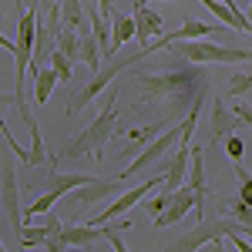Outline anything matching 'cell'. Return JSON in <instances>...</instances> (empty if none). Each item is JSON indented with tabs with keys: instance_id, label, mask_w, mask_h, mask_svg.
Here are the masks:
<instances>
[{
	"instance_id": "cell-15",
	"label": "cell",
	"mask_w": 252,
	"mask_h": 252,
	"mask_svg": "<svg viewBox=\"0 0 252 252\" xmlns=\"http://www.w3.org/2000/svg\"><path fill=\"white\" fill-rule=\"evenodd\" d=\"M61 24L64 27H74V31H91V17H88V10H84V3L81 0H61Z\"/></svg>"
},
{
	"instance_id": "cell-13",
	"label": "cell",
	"mask_w": 252,
	"mask_h": 252,
	"mask_svg": "<svg viewBox=\"0 0 252 252\" xmlns=\"http://www.w3.org/2000/svg\"><path fill=\"white\" fill-rule=\"evenodd\" d=\"M239 121L242 118L235 115V108H225V101L215 97L212 101V141H222L225 135H232L239 128Z\"/></svg>"
},
{
	"instance_id": "cell-33",
	"label": "cell",
	"mask_w": 252,
	"mask_h": 252,
	"mask_svg": "<svg viewBox=\"0 0 252 252\" xmlns=\"http://www.w3.org/2000/svg\"><path fill=\"white\" fill-rule=\"evenodd\" d=\"M14 7H17V10H20V14H24V3H20V0H14Z\"/></svg>"
},
{
	"instance_id": "cell-7",
	"label": "cell",
	"mask_w": 252,
	"mask_h": 252,
	"mask_svg": "<svg viewBox=\"0 0 252 252\" xmlns=\"http://www.w3.org/2000/svg\"><path fill=\"white\" fill-rule=\"evenodd\" d=\"M125 229H131V219H111L104 225H64L61 229V239L64 246H78V249H88L94 242H111L115 235H121Z\"/></svg>"
},
{
	"instance_id": "cell-1",
	"label": "cell",
	"mask_w": 252,
	"mask_h": 252,
	"mask_svg": "<svg viewBox=\"0 0 252 252\" xmlns=\"http://www.w3.org/2000/svg\"><path fill=\"white\" fill-rule=\"evenodd\" d=\"M135 88L145 94V101H158V104H168L172 118L182 111V104H198L205 91H209V78L198 71H185V67H165L155 74H135Z\"/></svg>"
},
{
	"instance_id": "cell-2",
	"label": "cell",
	"mask_w": 252,
	"mask_h": 252,
	"mask_svg": "<svg viewBox=\"0 0 252 252\" xmlns=\"http://www.w3.org/2000/svg\"><path fill=\"white\" fill-rule=\"evenodd\" d=\"M115 121H118V91L111 88L108 97H104V108H101V115L81 131L74 141H67L64 148H61V155L67 158V161H74V158H84V155H101L104 152V145L115 138Z\"/></svg>"
},
{
	"instance_id": "cell-17",
	"label": "cell",
	"mask_w": 252,
	"mask_h": 252,
	"mask_svg": "<svg viewBox=\"0 0 252 252\" xmlns=\"http://www.w3.org/2000/svg\"><path fill=\"white\" fill-rule=\"evenodd\" d=\"M161 131H165V121H158V125H148L145 131H141V128L128 131V135H125V138H128V145H125V155H138V152H141L145 145H152V141H155Z\"/></svg>"
},
{
	"instance_id": "cell-5",
	"label": "cell",
	"mask_w": 252,
	"mask_h": 252,
	"mask_svg": "<svg viewBox=\"0 0 252 252\" xmlns=\"http://www.w3.org/2000/svg\"><path fill=\"white\" fill-rule=\"evenodd\" d=\"M172 51L185 64H252V51L249 47H222L212 40H175Z\"/></svg>"
},
{
	"instance_id": "cell-37",
	"label": "cell",
	"mask_w": 252,
	"mask_h": 252,
	"mask_svg": "<svg viewBox=\"0 0 252 252\" xmlns=\"http://www.w3.org/2000/svg\"><path fill=\"white\" fill-rule=\"evenodd\" d=\"M249 67H252V64H249Z\"/></svg>"
},
{
	"instance_id": "cell-14",
	"label": "cell",
	"mask_w": 252,
	"mask_h": 252,
	"mask_svg": "<svg viewBox=\"0 0 252 252\" xmlns=\"http://www.w3.org/2000/svg\"><path fill=\"white\" fill-rule=\"evenodd\" d=\"M31 74H34V104H47L51 94H54V88L61 84L58 71L51 64H44V67H31Z\"/></svg>"
},
{
	"instance_id": "cell-32",
	"label": "cell",
	"mask_w": 252,
	"mask_h": 252,
	"mask_svg": "<svg viewBox=\"0 0 252 252\" xmlns=\"http://www.w3.org/2000/svg\"><path fill=\"white\" fill-rule=\"evenodd\" d=\"M37 7L40 10H54V7H61V0H40Z\"/></svg>"
},
{
	"instance_id": "cell-18",
	"label": "cell",
	"mask_w": 252,
	"mask_h": 252,
	"mask_svg": "<svg viewBox=\"0 0 252 252\" xmlns=\"http://www.w3.org/2000/svg\"><path fill=\"white\" fill-rule=\"evenodd\" d=\"M58 51H61V54H67L71 61H81V31H74V27H64V24H61Z\"/></svg>"
},
{
	"instance_id": "cell-6",
	"label": "cell",
	"mask_w": 252,
	"mask_h": 252,
	"mask_svg": "<svg viewBox=\"0 0 252 252\" xmlns=\"http://www.w3.org/2000/svg\"><path fill=\"white\" fill-rule=\"evenodd\" d=\"M145 58H148V51H145V47H138V54H128V58H111V64H108V67H101V71L94 74V81H88V84L81 88L78 94L71 97V104H67V115H78V111L84 108V104H88V101H94V94H101L104 88H111V81H115L121 71H128L131 64H138V61H145Z\"/></svg>"
},
{
	"instance_id": "cell-21",
	"label": "cell",
	"mask_w": 252,
	"mask_h": 252,
	"mask_svg": "<svg viewBox=\"0 0 252 252\" xmlns=\"http://www.w3.org/2000/svg\"><path fill=\"white\" fill-rule=\"evenodd\" d=\"M61 195H64V192H58V189H47L44 195H37V198H34V205H31V209H27L24 215H27V219H37V215H47L51 209H54V202H58Z\"/></svg>"
},
{
	"instance_id": "cell-20",
	"label": "cell",
	"mask_w": 252,
	"mask_h": 252,
	"mask_svg": "<svg viewBox=\"0 0 252 252\" xmlns=\"http://www.w3.org/2000/svg\"><path fill=\"white\" fill-rule=\"evenodd\" d=\"M17 239H20L24 249H34V246L40 249V246L47 242V225H27V222H24V229L17 232Z\"/></svg>"
},
{
	"instance_id": "cell-16",
	"label": "cell",
	"mask_w": 252,
	"mask_h": 252,
	"mask_svg": "<svg viewBox=\"0 0 252 252\" xmlns=\"http://www.w3.org/2000/svg\"><path fill=\"white\" fill-rule=\"evenodd\" d=\"M138 37V24L135 17H115L111 20V58L118 54V47H125L128 40Z\"/></svg>"
},
{
	"instance_id": "cell-30",
	"label": "cell",
	"mask_w": 252,
	"mask_h": 252,
	"mask_svg": "<svg viewBox=\"0 0 252 252\" xmlns=\"http://www.w3.org/2000/svg\"><path fill=\"white\" fill-rule=\"evenodd\" d=\"M97 10L101 17H115V0H97Z\"/></svg>"
},
{
	"instance_id": "cell-31",
	"label": "cell",
	"mask_w": 252,
	"mask_h": 252,
	"mask_svg": "<svg viewBox=\"0 0 252 252\" xmlns=\"http://www.w3.org/2000/svg\"><path fill=\"white\" fill-rule=\"evenodd\" d=\"M205 252H225V242H222V239H212V242L205 246Z\"/></svg>"
},
{
	"instance_id": "cell-29",
	"label": "cell",
	"mask_w": 252,
	"mask_h": 252,
	"mask_svg": "<svg viewBox=\"0 0 252 252\" xmlns=\"http://www.w3.org/2000/svg\"><path fill=\"white\" fill-rule=\"evenodd\" d=\"M235 115L242 118V125H249V128H252V104H235Z\"/></svg>"
},
{
	"instance_id": "cell-10",
	"label": "cell",
	"mask_w": 252,
	"mask_h": 252,
	"mask_svg": "<svg viewBox=\"0 0 252 252\" xmlns=\"http://www.w3.org/2000/svg\"><path fill=\"white\" fill-rule=\"evenodd\" d=\"M135 24H138V44L148 51L158 37H165V20L158 10H152V3H145V0H135Z\"/></svg>"
},
{
	"instance_id": "cell-9",
	"label": "cell",
	"mask_w": 252,
	"mask_h": 252,
	"mask_svg": "<svg viewBox=\"0 0 252 252\" xmlns=\"http://www.w3.org/2000/svg\"><path fill=\"white\" fill-rule=\"evenodd\" d=\"M0 202H3V212H7L10 229L20 232L24 229V212H20V202H17V172H14V161L0 165Z\"/></svg>"
},
{
	"instance_id": "cell-24",
	"label": "cell",
	"mask_w": 252,
	"mask_h": 252,
	"mask_svg": "<svg viewBox=\"0 0 252 252\" xmlns=\"http://www.w3.org/2000/svg\"><path fill=\"white\" fill-rule=\"evenodd\" d=\"M232 172H235V178H239V198L246 202V205H252V175L239 165V161H232Z\"/></svg>"
},
{
	"instance_id": "cell-25",
	"label": "cell",
	"mask_w": 252,
	"mask_h": 252,
	"mask_svg": "<svg viewBox=\"0 0 252 252\" xmlns=\"http://www.w3.org/2000/svg\"><path fill=\"white\" fill-rule=\"evenodd\" d=\"M51 67L58 71V78L64 81V84L71 81V58H67V54H61V51H54V54H51Z\"/></svg>"
},
{
	"instance_id": "cell-19",
	"label": "cell",
	"mask_w": 252,
	"mask_h": 252,
	"mask_svg": "<svg viewBox=\"0 0 252 252\" xmlns=\"http://www.w3.org/2000/svg\"><path fill=\"white\" fill-rule=\"evenodd\" d=\"M94 175H84V172H54L51 175V189H58V192H71V189H81V185H88Z\"/></svg>"
},
{
	"instance_id": "cell-4",
	"label": "cell",
	"mask_w": 252,
	"mask_h": 252,
	"mask_svg": "<svg viewBox=\"0 0 252 252\" xmlns=\"http://www.w3.org/2000/svg\"><path fill=\"white\" fill-rule=\"evenodd\" d=\"M252 235L249 225H242L239 219H232V215L225 212H215V215H205L198 225H195L192 232H185L182 239H175V242H168L161 252H198L202 246H209L212 239H225V235Z\"/></svg>"
},
{
	"instance_id": "cell-35",
	"label": "cell",
	"mask_w": 252,
	"mask_h": 252,
	"mask_svg": "<svg viewBox=\"0 0 252 252\" xmlns=\"http://www.w3.org/2000/svg\"><path fill=\"white\" fill-rule=\"evenodd\" d=\"M145 3H158V0H145Z\"/></svg>"
},
{
	"instance_id": "cell-8",
	"label": "cell",
	"mask_w": 252,
	"mask_h": 252,
	"mask_svg": "<svg viewBox=\"0 0 252 252\" xmlns=\"http://www.w3.org/2000/svg\"><path fill=\"white\" fill-rule=\"evenodd\" d=\"M158 185H165V175H152V178H145L141 185H135V189H128V192H118V202L111 205V209H104L101 215H94L91 219V225H104V222H111V219H118V215L131 212L138 202L145 198V195L152 192V189H158Z\"/></svg>"
},
{
	"instance_id": "cell-34",
	"label": "cell",
	"mask_w": 252,
	"mask_h": 252,
	"mask_svg": "<svg viewBox=\"0 0 252 252\" xmlns=\"http://www.w3.org/2000/svg\"><path fill=\"white\" fill-rule=\"evenodd\" d=\"M246 17H249V24H252V3H249V10H246Z\"/></svg>"
},
{
	"instance_id": "cell-36",
	"label": "cell",
	"mask_w": 252,
	"mask_h": 252,
	"mask_svg": "<svg viewBox=\"0 0 252 252\" xmlns=\"http://www.w3.org/2000/svg\"><path fill=\"white\" fill-rule=\"evenodd\" d=\"M0 252H7V249H3V242H0Z\"/></svg>"
},
{
	"instance_id": "cell-23",
	"label": "cell",
	"mask_w": 252,
	"mask_h": 252,
	"mask_svg": "<svg viewBox=\"0 0 252 252\" xmlns=\"http://www.w3.org/2000/svg\"><path fill=\"white\" fill-rule=\"evenodd\" d=\"M232 97H239V94H249L252 91V67L249 71H235L232 78H229V88H225Z\"/></svg>"
},
{
	"instance_id": "cell-22",
	"label": "cell",
	"mask_w": 252,
	"mask_h": 252,
	"mask_svg": "<svg viewBox=\"0 0 252 252\" xmlns=\"http://www.w3.org/2000/svg\"><path fill=\"white\" fill-rule=\"evenodd\" d=\"M31 165L37 168V165H51V158H47V148H44V135H40V128L31 131Z\"/></svg>"
},
{
	"instance_id": "cell-26",
	"label": "cell",
	"mask_w": 252,
	"mask_h": 252,
	"mask_svg": "<svg viewBox=\"0 0 252 252\" xmlns=\"http://www.w3.org/2000/svg\"><path fill=\"white\" fill-rule=\"evenodd\" d=\"M225 152H229L232 161H242V155H246V141L235 135V131H232V135H225Z\"/></svg>"
},
{
	"instance_id": "cell-11",
	"label": "cell",
	"mask_w": 252,
	"mask_h": 252,
	"mask_svg": "<svg viewBox=\"0 0 252 252\" xmlns=\"http://www.w3.org/2000/svg\"><path fill=\"white\" fill-rule=\"evenodd\" d=\"M192 209H195V192L189 189V185L175 189L172 198H168V205H165V212L155 215V229H168V225H175V222H182Z\"/></svg>"
},
{
	"instance_id": "cell-27",
	"label": "cell",
	"mask_w": 252,
	"mask_h": 252,
	"mask_svg": "<svg viewBox=\"0 0 252 252\" xmlns=\"http://www.w3.org/2000/svg\"><path fill=\"white\" fill-rule=\"evenodd\" d=\"M168 198H172L168 189L158 195V198H152V202H148V215H161V212H165V205H168Z\"/></svg>"
},
{
	"instance_id": "cell-12",
	"label": "cell",
	"mask_w": 252,
	"mask_h": 252,
	"mask_svg": "<svg viewBox=\"0 0 252 252\" xmlns=\"http://www.w3.org/2000/svg\"><path fill=\"white\" fill-rule=\"evenodd\" d=\"M121 192V178H91L88 185H81V189H74V202H81V205H94V202H101L104 195H115Z\"/></svg>"
},
{
	"instance_id": "cell-3",
	"label": "cell",
	"mask_w": 252,
	"mask_h": 252,
	"mask_svg": "<svg viewBox=\"0 0 252 252\" xmlns=\"http://www.w3.org/2000/svg\"><path fill=\"white\" fill-rule=\"evenodd\" d=\"M198 104H202V101H198ZM198 104H192L189 115L182 118L178 125H172L165 135H158L152 145H145V148L135 155V161H131L128 168L118 172V178L125 182V178H135V175H141V172H148V168H155V165H161V161L178 148V141H182V135H185V128H189V125H198Z\"/></svg>"
},
{
	"instance_id": "cell-28",
	"label": "cell",
	"mask_w": 252,
	"mask_h": 252,
	"mask_svg": "<svg viewBox=\"0 0 252 252\" xmlns=\"http://www.w3.org/2000/svg\"><path fill=\"white\" fill-rule=\"evenodd\" d=\"M229 242H232L239 252H252V246H249V235H242V232H235V235H229Z\"/></svg>"
}]
</instances>
